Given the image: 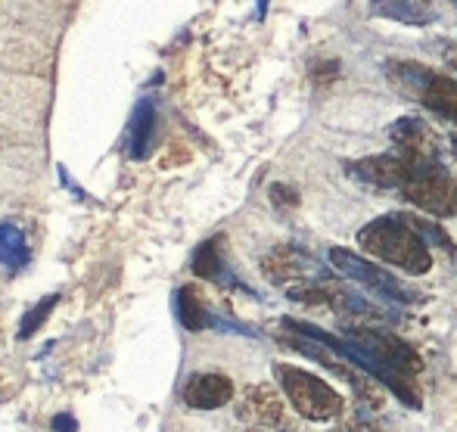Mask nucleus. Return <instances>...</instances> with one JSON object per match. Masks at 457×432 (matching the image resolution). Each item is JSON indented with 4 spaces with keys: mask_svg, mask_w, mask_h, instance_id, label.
Instances as JSON below:
<instances>
[{
    "mask_svg": "<svg viewBox=\"0 0 457 432\" xmlns=\"http://www.w3.org/2000/svg\"><path fill=\"white\" fill-rule=\"evenodd\" d=\"M358 246L370 253L373 259L408 270V274H427L433 268V249L398 215H383L364 224L358 234Z\"/></svg>",
    "mask_w": 457,
    "mask_h": 432,
    "instance_id": "f257e3e1",
    "label": "nucleus"
},
{
    "mask_svg": "<svg viewBox=\"0 0 457 432\" xmlns=\"http://www.w3.org/2000/svg\"><path fill=\"white\" fill-rule=\"evenodd\" d=\"M386 79L402 96L420 103L429 112L457 125V79H452V75L433 72V69L420 66V62L395 60L386 66Z\"/></svg>",
    "mask_w": 457,
    "mask_h": 432,
    "instance_id": "f03ea898",
    "label": "nucleus"
},
{
    "mask_svg": "<svg viewBox=\"0 0 457 432\" xmlns=\"http://www.w3.org/2000/svg\"><path fill=\"white\" fill-rule=\"evenodd\" d=\"M274 377L283 389V398L293 404V411L299 417L312 423H330L337 417H343L345 402L337 389H330V383H324L314 373L302 370V367L293 364H274Z\"/></svg>",
    "mask_w": 457,
    "mask_h": 432,
    "instance_id": "7ed1b4c3",
    "label": "nucleus"
},
{
    "mask_svg": "<svg viewBox=\"0 0 457 432\" xmlns=\"http://www.w3.org/2000/svg\"><path fill=\"white\" fill-rule=\"evenodd\" d=\"M404 199L436 218H457V178L445 162H423L402 187Z\"/></svg>",
    "mask_w": 457,
    "mask_h": 432,
    "instance_id": "20e7f679",
    "label": "nucleus"
},
{
    "mask_svg": "<svg viewBox=\"0 0 457 432\" xmlns=\"http://www.w3.org/2000/svg\"><path fill=\"white\" fill-rule=\"evenodd\" d=\"M327 264L337 268L343 277H349V280H355L358 287H367L370 293H377L383 302L408 305V302L417 299L414 289H408L402 280H395L389 270H383L379 264L367 262V259H361V255L349 253V249H343V246H333L330 253H327Z\"/></svg>",
    "mask_w": 457,
    "mask_h": 432,
    "instance_id": "39448f33",
    "label": "nucleus"
},
{
    "mask_svg": "<svg viewBox=\"0 0 457 432\" xmlns=\"http://www.w3.org/2000/svg\"><path fill=\"white\" fill-rule=\"evenodd\" d=\"M423 162H442V159H417V156H411V153L392 146V153H379V156H367V159H358V162H349L345 171L355 180H361V184L379 187V190H402L404 180L414 174V169H420Z\"/></svg>",
    "mask_w": 457,
    "mask_h": 432,
    "instance_id": "423d86ee",
    "label": "nucleus"
},
{
    "mask_svg": "<svg viewBox=\"0 0 457 432\" xmlns=\"http://www.w3.org/2000/svg\"><path fill=\"white\" fill-rule=\"evenodd\" d=\"M262 274L268 277V283L274 287H295V283H318L330 280V270L324 268L318 259H312L308 253L295 246H277L262 259Z\"/></svg>",
    "mask_w": 457,
    "mask_h": 432,
    "instance_id": "0eeeda50",
    "label": "nucleus"
},
{
    "mask_svg": "<svg viewBox=\"0 0 457 432\" xmlns=\"http://www.w3.org/2000/svg\"><path fill=\"white\" fill-rule=\"evenodd\" d=\"M181 402L193 411H218L234 402V379L218 370L193 373L181 389Z\"/></svg>",
    "mask_w": 457,
    "mask_h": 432,
    "instance_id": "6e6552de",
    "label": "nucleus"
},
{
    "mask_svg": "<svg viewBox=\"0 0 457 432\" xmlns=\"http://www.w3.org/2000/svg\"><path fill=\"white\" fill-rule=\"evenodd\" d=\"M159 144V106L153 96H144L134 106L131 119H128V131H125V150L131 159H150L153 150Z\"/></svg>",
    "mask_w": 457,
    "mask_h": 432,
    "instance_id": "1a4fd4ad",
    "label": "nucleus"
},
{
    "mask_svg": "<svg viewBox=\"0 0 457 432\" xmlns=\"http://www.w3.org/2000/svg\"><path fill=\"white\" fill-rule=\"evenodd\" d=\"M389 140L395 150H404L417 159H442V144L436 131L417 115H404V119L392 121Z\"/></svg>",
    "mask_w": 457,
    "mask_h": 432,
    "instance_id": "9d476101",
    "label": "nucleus"
},
{
    "mask_svg": "<svg viewBox=\"0 0 457 432\" xmlns=\"http://www.w3.org/2000/svg\"><path fill=\"white\" fill-rule=\"evenodd\" d=\"M190 270L196 277H203V280L218 283V287L246 289L240 280H237V274L230 270V264H228V253H224V237H212V240L199 243L196 253H193V259H190Z\"/></svg>",
    "mask_w": 457,
    "mask_h": 432,
    "instance_id": "9b49d317",
    "label": "nucleus"
},
{
    "mask_svg": "<svg viewBox=\"0 0 457 432\" xmlns=\"http://www.w3.org/2000/svg\"><path fill=\"white\" fill-rule=\"evenodd\" d=\"M240 417L249 423H259V427H283V429L289 427L280 395H277V389L268 383L246 386L243 404H240Z\"/></svg>",
    "mask_w": 457,
    "mask_h": 432,
    "instance_id": "f8f14e48",
    "label": "nucleus"
},
{
    "mask_svg": "<svg viewBox=\"0 0 457 432\" xmlns=\"http://www.w3.org/2000/svg\"><path fill=\"white\" fill-rule=\"evenodd\" d=\"M370 16L420 29L439 19V6L436 0H370Z\"/></svg>",
    "mask_w": 457,
    "mask_h": 432,
    "instance_id": "ddd939ff",
    "label": "nucleus"
},
{
    "mask_svg": "<svg viewBox=\"0 0 457 432\" xmlns=\"http://www.w3.org/2000/svg\"><path fill=\"white\" fill-rule=\"evenodd\" d=\"M175 314H178V320H181L184 330H190V333L218 327V318H221V314L212 312L205 295L199 293V287H193V283H187V287H181L175 293Z\"/></svg>",
    "mask_w": 457,
    "mask_h": 432,
    "instance_id": "4468645a",
    "label": "nucleus"
},
{
    "mask_svg": "<svg viewBox=\"0 0 457 432\" xmlns=\"http://www.w3.org/2000/svg\"><path fill=\"white\" fill-rule=\"evenodd\" d=\"M31 262V246L25 240V230L16 224H0V268L16 274Z\"/></svg>",
    "mask_w": 457,
    "mask_h": 432,
    "instance_id": "2eb2a0df",
    "label": "nucleus"
},
{
    "mask_svg": "<svg viewBox=\"0 0 457 432\" xmlns=\"http://www.w3.org/2000/svg\"><path fill=\"white\" fill-rule=\"evenodd\" d=\"M402 218L408 228H414L417 234H420V240L427 243L429 249H442V253H448V255H454L457 249H454V243H452V237L445 234V230L439 228V224H433L429 218H420V215H411V212H402Z\"/></svg>",
    "mask_w": 457,
    "mask_h": 432,
    "instance_id": "dca6fc26",
    "label": "nucleus"
},
{
    "mask_svg": "<svg viewBox=\"0 0 457 432\" xmlns=\"http://www.w3.org/2000/svg\"><path fill=\"white\" fill-rule=\"evenodd\" d=\"M56 302H60V295H47V299H41V302H35V308H29L25 312V318H22V324H19V339H31L37 330L44 327V320L54 314V308H56Z\"/></svg>",
    "mask_w": 457,
    "mask_h": 432,
    "instance_id": "f3484780",
    "label": "nucleus"
},
{
    "mask_svg": "<svg viewBox=\"0 0 457 432\" xmlns=\"http://www.w3.org/2000/svg\"><path fill=\"white\" fill-rule=\"evenodd\" d=\"M268 196H271V203L277 205V209H295L299 205V190L289 184H271V190H268Z\"/></svg>",
    "mask_w": 457,
    "mask_h": 432,
    "instance_id": "a211bd4d",
    "label": "nucleus"
},
{
    "mask_svg": "<svg viewBox=\"0 0 457 432\" xmlns=\"http://www.w3.org/2000/svg\"><path fill=\"white\" fill-rule=\"evenodd\" d=\"M339 75V62L337 60H320V62H314L312 66V79L318 81V85H327V81H333Z\"/></svg>",
    "mask_w": 457,
    "mask_h": 432,
    "instance_id": "6ab92c4d",
    "label": "nucleus"
},
{
    "mask_svg": "<svg viewBox=\"0 0 457 432\" xmlns=\"http://www.w3.org/2000/svg\"><path fill=\"white\" fill-rule=\"evenodd\" d=\"M50 427H54V432H75L79 429V420H75L72 414H56L54 420H50Z\"/></svg>",
    "mask_w": 457,
    "mask_h": 432,
    "instance_id": "aec40b11",
    "label": "nucleus"
},
{
    "mask_svg": "<svg viewBox=\"0 0 457 432\" xmlns=\"http://www.w3.org/2000/svg\"><path fill=\"white\" fill-rule=\"evenodd\" d=\"M343 432H383V429H377V427H370V423H349Z\"/></svg>",
    "mask_w": 457,
    "mask_h": 432,
    "instance_id": "412c9836",
    "label": "nucleus"
},
{
    "mask_svg": "<svg viewBox=\"0 0 457 432\" xmlns=\"http://www.w3.org/2000/svg\"><path fill=\"white\" fill-rule=\"evenodd\" d=\"M445 60H448V66H452V69H454V72H457V44H452V47H448Z\"/></svg>",
    "mask_w": 457,
    "mask_h": 432,
    "instance_id": "4be33fe9",
    "label": "nucleus"
},
{
    "mask_svg": "<svg viewBox=\"0 0 457 432\" xmlns=\"http://www.w3.org/2000/svg\"><path fill=\"white\" fill-rule=\"evenodd\" d=\"M265 12H268V0H259V19H265Z\"/></svg>",
    "mask_w": 457,
    "mask_h": 432,
    "instance_id": "5701e85b",
    "label": "nucleus"
},
{
    "mask_svg": "<svg viewBox=\"0 0 457 432\" xmlns=\"http://www.w3.org/2000/svg\"><path fill=\"white\" fill-rule=\"evenodd\" d=\"M452 144H454V153H457V128H454V134H452Z\"/></svg>",
    "mask_w": 457,
    "mask_h": 432,
    "instance_id": "b1692460",
    "label": "nucleus"
},
{
    "mask_svg": "<svg viewBox=\"0 0 457 432\" xmlns=\"http://www.w3.org/2000/svg\"><path fill=\"white\" fill-rule=\"evenodd\" d=\"M246 432H268V429H259V427H253V429H246Z\"/></svg>",
    "mask_w": 457,
    "mask_h": 432,
    "instance_id": "393cba45",
    "label": "nucleus"
}]
</instances>
